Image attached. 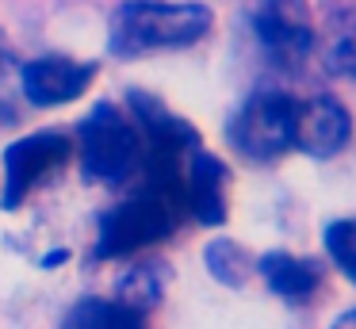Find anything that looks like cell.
Here are the masks:
<instances>
[{
  "instance_id": "1",
  "label": "cell",
  "mask_w": 356,
  "mask_h": 329,
  "mask_svg": "<svg viewBox=\"0 0 356 329\" xmlns=\"http://www.w3.org/2000/svg\"><path fill=\"white\" fill-rule=\"evenodd\" d=\"M184 218V176H146L138 195L123 199L104 214L96 257H138L172 237Z\"/></svg>"
},
{
  "instance_id": "2",
  "label": "cell",
  "mask_w": 356,
  "mask_h": 329,
  "mask_svg": "<svg viewBox=\"0 0 356 329\" xmlns=\"http://www.w3.org/2000/svg\"><path fill=\"white\" fill-rule=\"evenodd\" d=\"M215 15L207 4L188 0H127L111 12L108 46L115 58H146L161 50L195 46L211 31Z\"/></svg>"
},
{
  "instance_id": "3",
  "label": "cell",
  "mask_w": 356,
  "mask_h": 329,
  "mask_svg": "<svg viewBox=\"0 0 356 329\" xmlns=\"http://www.w3.org/2000/svg\"><path fill=\"white\" fill-rule=\"evenodd\" d=\"M73 150L81 153V168L88 180L123 184L142 157L138 127L115 104H96L81 119L77 134H73Z\"/></svg>"
},
{
  "instance_id": "4",
  "label": "cell",
  "mask_w": 356,
  "mask_h": 329,
  "mask_svg": "<svg viewBox=\"0 0 356 329\" xmlns=\"http://www.w3.org/2000/svg\"><path fill=\"white\" fill-rule=\"evenodd\" d=\"M295 134V99L284 92H257L234 111L226 138L245 161L268 165L291 150Z\"/></svg>"
},
{
  "instance_id": "5",
  "label": "cell",
  "mask_w": 356,
  "mask_h": 329,
  "mask_svg": "<svg viewBox=\"0 0 356 329\" xmlns=\"http://www.w3.org/2000/svg\"><path fill=\"white\" fill-rule=\"evenodd\" d=\"M73 157V134L65 130H39V134L16 138L4 150V195L0 207H19L42 180L62 172Z\"/></svg>"
},
{
  "instance_id": "6",
  "label": "cell",
  "mask_w": 356,
  "mask_h": 329,
  "mask_svg": "<svg viewBox=\"0 0 356 329\" xmlns=\"http://www.w3.org/2000/svg\"><path fill=\"white\" fill-rule=\"evenodd\" d=\"M253 31L272 65L299 69L314 54V19L307 0H264L253 15Z\"/></svg>"
},
{
  "instance_id": "7",
  "label": "cell",
  "mask_w": 356,
  "mask_h": 329,
  "mask_svg": "<svg viewBox=\"0 0 356 329\" xmlns=\"http://www.w3.org/2000/svg\"><path fill=\"white\" fill-rule=\"evenodd\" d=\"M92 77H96L92 61L50 54V58H35L19 69V96L35 107H58V104L85 96Z\"/></svg>"
},
{
  "instance_id": "8",
  "label": "cell",
  "mask_w": 356,
  "mask_h": 329,
  "mask_svg": "<svg viewBox=\"0 0 356 329\" xmlns=\"http://www.w3.org/2000/svg\"><path fill=\"white\" fill-rule=\"evenodd\" d=\"M353 134V115L345 111L337 96H310L302 104H295V134L291 145L302 150L307 157H337L348 145Z\"/></svg>"
},
{
  "instance_id": "9",
  "label": "cell",
  "mask_w": 356,
  "mask_h": 329,
  "mask_svg": "<svg viewBox=\"0 0 356 329\" xmlns=\"http://www.w3.org/2000/svg\"><path fill=\"white\" fill-rule=\"evenodd\" d=\"M226 184H230V176H226V165L215 153H207L203 145L188 153V161H184V211H188V218H195L200 226H222L226 214H230Z\"/></svg>"
},
{
  "instance_id": "10",
  "label": "cell",
  "mask_w": 356,
  "mask_h": 329,
  "mask_svg": "<svg viewBox=\"0 0 356 329\" xmlns=\"http://www.w3.org/2000/svg\"><path fill=\"white\" fill-rule=\"evenodd\" d=\"M257 275L268 283V291L284 303H310L322 291V264L314 257H295V252H264L257 257Z\"/></svg>"
},
{
  "instance_id": "11",
  "label": "cell",
  "mask_w": 356,
  "mask_h": 329,
  "mask_svg": "<svg viewBox=\"0 0 356 329\" xmlns=\"http://www.w3.org/2000/svg\"><path fill=\"white\" fill-rule=\"evenodd\" d=\"M314 54L330 77H356V8H337L314 31Z\"/></svg>"
},
{
  "instance_id": "12",
  "label": "cell",
  "mask_w": 356,
  "mask_h": 329,
  "mask_svg": "<svg viewBox=\"0 0 356 329\" xmlns=\"http://www.w3.org/2000/svg\"><path fill=\"white\" fill-rule=\"evenodd\" d=\"M62 329H146V314H138L134 306L119 303L115 295L111 298L88 295L65 314Z\"/></svg>"
},
{
  "instance_id": "13",
  "label": "cell",
  "mask_w": 356,
  "mask_h": 329,
  "mask_svg": "<svg viewBox=\"0 0 356 329\" xmlns=\"http://www.w3.org/2000/svg\"><path fill=\"white\" fill-rule=\"evenodd\" d=\"M165 283H169V268L161 260H142L134 264L127 275H119L115 283V298L127 306H134L138 314L157 310V303L165 298Z\"/></svg>"
},
{
  "instance_id": "14",
  "label": "cell",
  "mask_w": 356,
  "mask_h": 329,
  "mask_svg": "<svg viewBox=\"0 0 356 329\" xmlns=\"http://www.w3.org/2000/svg\"><path fill=\"white\" fill-rule=\"evenodd\" d=\"M207 268L218 283H226V287H245L257 275V257L245 245L230 241V237H218V241L207 245Z\"/></svg>"
},
{
  "instance_id": "15",
  "label": "cell",
  "mask_w": 356,
  "mask_h": 329,
  "mask_svg": "<svg viewBox=\"0 0 356 329\" xmlns=\"http://www.w3.org/2000/svg\"><path fill=\"white\" fill-rule=\"evenodd\" d=\"M325 252H330L333 264L356 283V218H341L325 230Z\"/></svg>"
},
{
  "instance_id": "16",
  "label": "cell",
  "mask_w": 356,
  "mask_h": 329,
  "mask_svg": "<svg viewBox=\"0 0 356 329\" xmlns=\"http://www.w3.org/2000/svg\"><path fill=\"white\" fill-rule=\"evenodd\" d=\"M16 88H19V69H12L0 58V122L16 119Z\"/></svg>"
},
{
  "instance_id": "17",
  "label": "cell",
  "mask_w": 356,
  "mask_h": 329,
  "mask_svg": "<svg viewBox=\"0 0 356 329\" xmlns=\"http://www.w3.org/2000/svg\"><path fill=\"white\" fill-rule=\"evenodd\" d=\"M330 329H356V310H345V314H341V318L333 321Z\"/></svg>"
}]
</instances>
